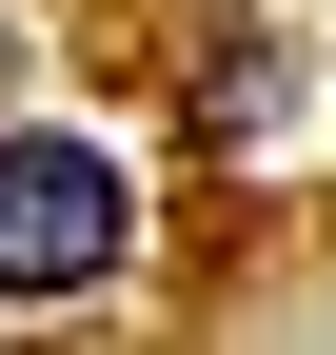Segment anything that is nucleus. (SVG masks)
Returning <instances> with one entry per match:
<instances>
[{
	"instance_id": "nucleus-1",
	"label": "nucleus",
	"mask_w": 336,
	"mask_h": 355,
	"mask_svg": "<svg viewBox=\"0 0 336 355\" xmlns=\"http://www.w3.org/2000/svg\"><path fill=\"white\" fill-rule=\"evenodd\" d=\"M139 257V178L99 139H0V296H99Z\"/></svg>"
},
{
	"instance_id": "nucleus-2",
	"label": "nucleus",
	"mask_w": 336,
	"mask_h": 355,
	"mask_svg": "<svg viewBox=\"0 0 336 355\" xmlns=\"http://www.w3.org/2000/svg\"><path fill=\"white\" fill-rule=\"evenodd\" d=\"M0 60H20V20H0Z\"/></svg>"
}]
</instances>
